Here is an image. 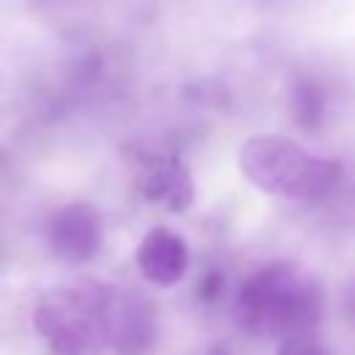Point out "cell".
Returning <instances> with one entry per match:
<instances>
[{"label": "cell", "instance_id": "cell-1", "mask_svg": "<svg viewBox=\"0 0 355 355\" xmlns=\"http://www.w3.org/2000/svg\"><path fill=\"white\" fill-rule=\"evenodd\" d=\"M236 319L247 333L263 338L311 336L322 319V291L300 266L269 263L239 291Z\"/></svg>", "mask_w": 355, "mask_h": 355}, {"label": "cell", "instance_id": "cell-2", "mask_svg": "<svg viewBox=\"0 0 355 355\" xmlns=\"http://www.w3.org/2000/svg\"><path fill=\"white\" fill-rule=\"evenodd\" d=\"M111 305L105 286H61L36 305L33 324L53 355H103L111 347Z\"/></svg>", "mask_w": 355, "mask_h": 355}, {"label": "cell", "instance_id": "cell-3", "mask_svg": "<svg viewBox=\"0 0 355 355\" xmlns=\"http://www.w3.org/2000/svg\"><path fill=\"white\" fill-rule=\"evenodd\" d=\"M239 164L250 183L291 200H319L341 175L336 161L316 158L300 144L277 136L250 139L239 153Z\"/></svg>", "mask_w": 355, "mask_h": 355}, {"label": "cell", "instance_id": "cell-4", "mask_svg": "<svg viewBox=\"0 0 355 355\" xmlns=\"http://www.w3.org/2000/svg\"><path fill=\"white\" fill-rule=\"evenodd\" d=\"M53 252L69 263H83L100 250V216L89 202L64 205L50 222Z\"/></svg>", "mask_w": 355, "mask_h": 355}, {"label": "cell", "instance_id": "cell-5", "mask_svg": "<svg viewBox=\"0 0 355 355\" xmlns=\"http://www.w3.org/2000/svg\"><path fill=\"white\" fill-rule=\"evenodd\" d=\"M136 263H139V272L150 283L175 286L186 272L189 252L178 233H172L169 227H155L139 241Z\"/></svg>", "mask_w": 355, "mask_h": 355}, {"label": "cell", "instance_id": "cell-6", "mask_svg": "<svg viewBox=\"0 0 355 355\" xmlns=\"http://www.w3.org/2000/svg\"><path fill=\"white\" fill-rule=\"evenodd\" d=\"M153 338V313L139 300L114 294L111 305V347L119 352H141Z\"/></svg>", "mask_w": 355, "mask_h": 355}, {"label": "cell", "instance_id": "cell-7", "mask_svg": "<svg viewBox=\"0 0 355 355\" xmlns=\"http://www.w3.org/2000/svg\"><path fill=\"white\" fill-rule=\"evenodd\" d=\"M291 108H294V119L302 128H313L322 119L324 100H322V94H319V89L313 83H297L294 94H291Z\"/></svg>", "mask_w": 355, "mask_h": 355}, {"label": "cell", "instance_id": "cell-8", "mask_svg": "<svg viewBox=\"0 0 355 355\" xmlns=\"http://www.w3.org/2000/svg\"><path fill=\"white\" fill-rule=\"evenodd\" d=\"M277 355H327V347L319 344L311 333V336H294V338L280 341Z\"/></svg>", "mask_w": 355, "mask_h": 355}, {"label": "cell", "instance_id": "cell-9", "mask_svg": "<svg viewBox=\"0 0 355 355\" xmlns=\"http://www.w3.org/2000/svg\"><path fill=\"white\" fill-rule=\"evenodd\" d=\"M344 311H347V316H349V322L355 324V280L344 288Z\"/></svg>", "mask_w": 355, "mask_h": 355}]
</instances>
